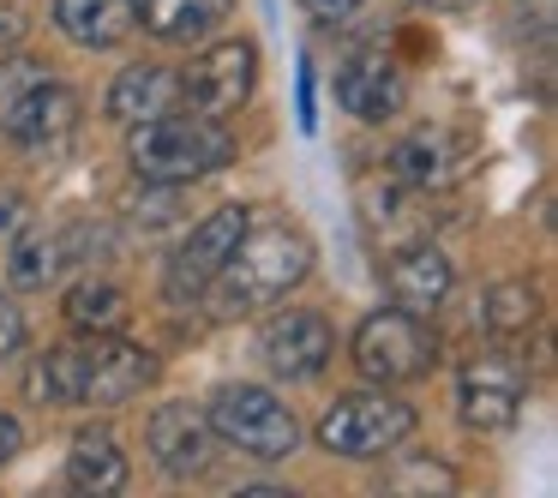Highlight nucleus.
I'll use <instances>...</instances> for the list:
<instances>
[{"instance_id": "1", "label": "nucleus", "mask_w": 558, "mask_h": 498, "mask_svg": "<svg viewBox=\"0 0 558 498\" xmlns=\"http://www.w3.org/2000/svg\"><path fill=\"white\" fill-rule=\"evenodd\" d=\"M306 270H313V241L301 229H289V222L253 229L246 222V234L234 241V253L222 258V270L210 277L205 294L217 301V313L241 318V313H258V306H277L289 289H301Z\"/></svg>"}, {"instance_id": "2", "label": "nucleus", "mask_w": 558, "mask_h": 498, "mask_svg": "<svg viewBox=\"0 0 558 498\" xmlns=\"http://www.w3.org/2000/svg\"><path fill=\"white\" fill-rule=\"evenodd\" d=\"M126 162L145 186H193L205 174L234 162V138L222 133V121L205 114H157V121H133L126 133Z\"/></svg>"}, {"instance_id": "3", "label": "nucleus", "mask_w": 558, "mask_h": 498, "mask_svg": "<svg viewBox=\"0 0 558 498\" xmlns=\"http://www.w3.org/2000/svg\"><path fill=\"white\" fill-rule=\"evenodd\" d=\"M205 414H210V433L253 462H289L294 450H301V421H294V409L265 385H217V397H210Z\"/></svg>"}, {"instance_id": "4", "label": "nucleus", "mask_w": 558, "mask_h": 498, "mask_svg": "<svg viewBox=\"0 0 558 498\" xmlns=\"http://www.w3.org/2000/svg\"><path fill=\"white\" fill-rule=\"evenodd\" d=\"M349 354H354V373H361L366 385H414V378L433 373L438 342H433V330L421 325V313L378 306V313H366L361 325H354Z\"/></svg>"}, {"instance_id": "5", "label": "nucleus", "mask_w": 558, "mask_h": 498, "mask_svg": "<svg viewBox=\"0 0 558 498\" xmlns=\"http://www.w3.org/2000/svg\"><path fill=\"white\" fill-rule=\"evenodd\" d=\"M414 421H421V414H414L402 397H390L385 385L378 390H349V397H337L325 409V421H318V445H325L330 457L373 462V457H385V450H397L402 438L414 433Z\"/></svg>"}, {"instance_id": "6", "label": "nucleus", "mask_w": 558, "mask_h": 498, "mask_svg": "<svg viewBox=\"0 0 558 498\" xmlns=\"http://www.w3.org/2000/svg\"><path fill=\"white\" fill-rule=\"evenodd\" d=\"M162 361L138 342H126L121 330L78 342V409H121V402L145 397L157 385Z\"/></svg>"}, {"instance_id": "7", "label": "nucleus", "mask_w": 558, "mask_h": 498, "mask_svg": "<svg viewBox=\"0 0 558 498\" xmlns=\"http://www.w3.org/2000/svg\"><path fill=\"white\" fill-rule=\"evenodd\" d=\"M529 402V366L505 349H486L462 366L457 378V409L469 433H510Z\"/></svg>"}, {"instance_id": "8", "label": "nucleus", "mask_w": 558, "mask_h": 498, "mask_svg": "<svg viewBox=\"0 0 558 498\" xmlns=\"http://www.w3.org/2000/svg\"><path fill=\"white\" fill-rule=\"evenodd\" d=\"M181 85H186L193 114H205V121L241 114L246 102H253V85H258V42L253 37L210 42V49L193 61V73H181Z\"/></svg>"}, {"instance_id": "9", "label": "nucleus", "mask_w": 558, "mask_h": 498, "mask_svg": "<svg viewBox=\"0 0 558 498\" xmlns=\"http://www.w3.org/2000/svg\"><path fill=\"white\" fill-rule=\"evenodd\" d=\"M246 222H253L246 205H217L205 222H193V229L181 234V246L169 253V277H162L169 301H198V294L210 289V277H217L222 258L234 253V241L246 234Z\"/></svg>"}, {"instance_id": "10", "label": "nucleus", "mask_w": 558, "mask_h": 498, "mask_svg": "<svg viewBox=\"0 0 558 498\" xmlns=\"http://www.w3.org/2000/svg\"><path fill=\"white\" fill-rule=\"evenodd\" d=\"M258 354H265V366L277 378L306 385V378H318L330 366L337 330H330V318L313 313V306H282V313L265 318V330H258Z\"/></svg>"}, {"instance_id": "11", "label": "nucleus", "mask_w": 558, "mask_h": 498, "mask_svg": "<svg viewBox=\"0 0 558 498\" xmlns=\"http://www.w3.org/2000/svg\"><path fill=\"white\" fill-rule=\"evenodd\" d=\"M145 445H150V462L174 481H198L210 474L217 462V433H210V414L193 409V402H157L145 421Z\"/></svg>"}, {"instance_id": "12", "label": "nucleus", "mask_w": 558, "mask_h": 498, "mask_svg": "<svg viewBox=\"0 0 558 498\" xmlns=\"http://www.w3.org/2000/svg\"><path fill=\"white\" fill-rule=\"evenodd\" d=\"M469 162H474V145L462 133H450V126H414L390 150V181L414 186V193H438V186L462 181Z\"/></svg>"}, {"instance_id": "13", "label": "nucleus", "mask_w": 558, "mask_h": 498, "mask_svg": "<svg viewBox=\"0 0 558 498\" xmlns=\"http://www.w3.org/2000/svg\"><path fill=\"white\" fill-rule=\"evenodd\" d=\"M450 282H457V265H450V258H445V246H433L426 234L402 241L397 253H390V265H385L390 306H402V313H421V318L445 306Z\"/></svg>"}, {"instance_id": "14", "label": "nucleus", "mask_w": 558, "mask_h": 498, "mask_svg": "<svg viewBox=\"0 0 558 498\" xmlns=\"http://www.w3.org/2000/svg\"><path fill=\"white\" fill-rule=\"evenodd\" d=\"M337 102L354 114V121L378 126V121H390V114H402L409 78H402V66L385 61V54H354V61L337 73Z\"/></svg>"}, {"instance_id": "15", "label": "nucleus", "mask_w": 558, "mask_h": 498, "mask_svg": "<svg viewBox=\"0 0 558 498\" xmlns=\"http://www.w3.org/2000/svg\"><path fill=\"white\" fill-rule=\"evenodd\" d=\"M186 102V85L174 66H157V61H138V66H121L109 85V114L114 121H157V114H174Z\"/></svg>"}, {"instance_id": "16", "label": "nucleus", "mask_w": 558, "mask_h": 498, "mask_svg": "<svg viewBox=\"0 0 558 498\" xmlns=\"http://www.w3.org/2000/svg\"><path fill=\"white\" fill-rule=\"evenodd\" d=\"M54 31L78 49H114L138 31V0H54Z\"/></svg>"}, {"instance_id": "17", "label": "nucleus", "mask_w": 558, "mask_h": 498, "mask_svg": "<svg viewBox=\"0 0 558 498\" xmlns=\"http://www.w3.org/2000/svg\"><path fill=\"white\" fill-rule=\"evenodd\" d=\"M66 486L73 493H90V498H109L126 486V450L109 426H85L66 450Z\"/></svg>"}, {"instance_id": "18", "label": "nucleus", "mask_w": 558, "mask_h": 498, "mask_svg": "<svg viewBox=\"0 0 558 498\" xmlns=\"http://www.w3.org/2000/svg\"><path fill=\"white\" fill-rule=\"evenodd\" d=\"M49 85H54V73L43 61H31V54H0V133L25 145Z\"/></svg>"}, {"instance_id": "19", "label": "nucleus", "mask_w": 558, "mask_h": 498, "mask_svg": "<svg viewBox=\"0 0 558 498\" xmlns=\"http://www.w3.org/2000/svg\"><path fill=\"white\" fill-rule=\"evenodd\" d=\"M234 13V0H138V25L157 42H205L210 31H222V19Z\"/></svg>"}, {"instance_id": "20", "label": "nucleus", "mask_w": 558, "mask_h": 498, "mask_svg": "<svg viewBox=\"0 0 558 498\" xmlns=\"http://www.w3.org/2000/svg\"><path fill=\"white\" fill-rule=\"evenodd\" d=\"M61 318H66V330H78V337H102V330H121L126 318H133V301H126L121 282L85 277L78 289H66Z\"/></svg>"}, {"instance_id": "21", "label": "nucleus", "mask_w": 558, "mask_h": 498, "mask_svg": "<svg viewBox=\"0 0 558 498\" xmlns=\"http://www.w3.org/2000/svg\"><path fill=\"white\" fill-rule=\"evenodd\" d=\"M66 265V234H49V229H19L7 241V282L13 289H49Z\"/></svg>"}, {"instance_id": "22", "label": "nucleus", "mask_w": 558, "mask_h": 498, "mask_svg": "<svg viewBox=\"0 0 558 498\" xmlns=\"http://www.w3.org/2000/svg\"><path fill=\"white\" fill-rule=\"evenodd\" d=\"M25 390H31V402H43V409H78V342L43 349L37 361H31V373H25Z\"/></svg>"}, {"instance_id": "23", "label": "nucleus", "mask_w": 558, "mask_h": 498, "mask_svg": "<svg viewBox=\"0 0 558 498\" xmlns=\"http://www.w3.org/2000/svg\"><path fill=\"white\" fill-rule=\"evenodd\" d=\"M481 318H486V330H493L498 342L529 337V330H534V318H541V294H534V282H522V277L493 282V289H486Z\"/></svg>"}, {"instance_id": "24", "label": "nucleus", "mask_w": 558, "mask_h": 498, "mask_svg": "<svg viewBox=\"0 0 558 498\" xmlns=\"http://www.w3.org/2000/svg\"><path fill=\"white\" fill-rule=\"evenodd\" d=\"M462 486V474L450 469V462H438V457H397L385 469V493H457Z\"/></svg>"}, {"instance_id": "25", "label": "nucleus", "mask_w": 558, "mask_h": 498, "mask_svg": "<svg viewBox=\"0 0 558 498\" xmlns=\"http://www.w3.org/2000/svg\"><path fill=\"white\" fill-rule=\"evenodd\" d=\"M73 126H78V97L61 85V78H54L49 97H43V109H37V121H31V138H25V145H61Z\"/></svg>"}, {"instance_id": "26", "label": "nucleus", "mask_w": 558, "mask_h": 498, "mask_svg": "<svg viewBox=\"0 0 558 498\" xmlns=\"http://www.w3.org/2000/svg\"><path fill=\"white\" fill-rule=\"evenodd\" d=\"M19 349H25V313L13 294H0V361H13Z\"/></svg>"}, {"instance_id": "27", "label": "nucleus", "mask_w": 558, "mask_h": 498, "mask_svg": "<svg viewBox=\"0 0 558 498\" xmlns=\"http://www.w3.org/2000/svg\"><path fill=\"white\" fill-rule=\"evenodd\" d=\"M25 222H31V198L19 186H0V241H13Z\"/></svg>"}, {"instance_id": "28", "label": "nucleus", "mask_w": 558, "mask_h": 498, "mask_svg": "<svg viewBox=\"0 0 558 498\" xmlns=\"http://www.w3.org/2000/svg\"><path fill=\"white\" fill-rule=\"evenodd\" d=\"M301 7L318 19V25H342V19L361 13V0H301Z\"/></svg>"}, {"instance_id": "29", "label": "nucleus", "mask_w": 558, "mask_h": 498, "mask_svg": "<svg viewBox=\"0 0 558 498\" xmlns=\"http://www.w3.org/2000/svg\"><path fill=\"white\" fill-rule=\"evenodd\" d=\"M19 450H25V426H19L13 414H0V469H7Z\"/></svg>"}, {"instance_id": "30", "label": "nucleus", "mask_w": 558, "mask_h": 498, "mask_svg": "<svg viewBox=\"0 0 558 498\" xmlns=\"http://www.w3.org/2000/svg\"><path fill=\"white\" fill-rule=\"evenodd\" d=\"M19 37H25V13H19V7H0V49L19 42Z\"/></svg>"}, {"instance_id": "31", "label": "nucleus", "mask_w": 558, "mask_h": 498, "mask_svg": "<svg viewBox=\"0 0 558 498\" xmlns=\"http://www.w3.org/2000/svg\"><path fill=\"white\" fill-rule=\"evenodd\" d=\"M409 7H426V13H462V7H474V0H409Z\"/></svg>"}]
</instances>
